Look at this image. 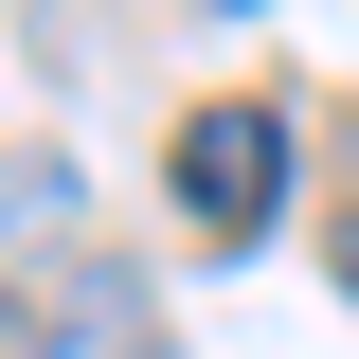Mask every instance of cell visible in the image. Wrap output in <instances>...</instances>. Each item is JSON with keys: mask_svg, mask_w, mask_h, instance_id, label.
Returning a JSON list of instances; mask_svg holds the SVG:
<instances>
[{"mask_svg": "<svg viewBox=\"0 0 359 359\" xmlns=\"http://www.w3.org/2000/svg\"><path fill=\"white\" fill-rule=\"evenodd\" d=\"M162 198H180V233L252 252V233L287 216V108H269V90H216V108H180V144H162Z\"/></svg>", "mask_w": 359, "mask_h": 359, "instance_id": "6da1fadb", "label": "cell"}, {"mask_svg": "<svg viewBox=\"0 0 359 359\" xmlns=\"http://www.w3.org/2000/svg\"><path fill=\"white\" fill-rule=\"evenodd\" d=\"M18 359H162V306H144V269L54 252L36 287H18Z\"/></svg>", "mask_w": 359, "mask_h": 359, "instance_id": "7a4b0ae2", "label": "cell"}, {"mask_svg": "<svg viewBox=\"0 0 359 359\" xmlns=\"http://www.w3.org/2000/svg\"><path fill=\"white\" fill-rule=\"evenodd\" d=\"M341 306H359V198H341Z\"/></svg>", "mask_w": 359, "mask_h": 359, "instance_id": "3957f363", "label": "cell"}, {"mask_svg": "<svg viewBox=\"0 0 359 359\" xmlns=\"http://www.w3.org/2000/svg\"><path fill=\"white\" fill-rule=\"evenodd\" d=\"M0 359H18V287H0Z\"/></svg>", "mask_w": 359, "mask_h": 359, "instance_id": "277c9868", "label": "cell"}, {"mask_svg": "<svg viewBox=\"0 0 359 359\" xmlns=\"http://www.w3.org/2000/svg\"><path fill=\"white\" fill-rule=\"evenodd\" d=\"M216 18H252V0H216Z\"/></svg>", "mask_w": 359, "mask_h": 359, "instance_id": "5b68a950", "label": "cell"}]
</instances>
